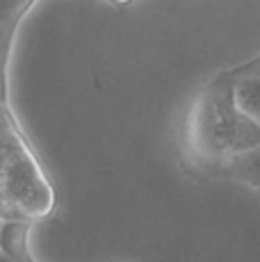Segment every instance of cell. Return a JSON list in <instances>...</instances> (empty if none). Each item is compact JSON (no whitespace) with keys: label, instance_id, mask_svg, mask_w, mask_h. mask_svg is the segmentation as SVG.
Wrapping results in <instances>:
<instances>
[{"label":"cell","instance_id":"8","mask_svg":"<svg viewBox=\"0 0 260 262\" xmlns=\"http://www.w3.org/2000/svg\"><path fill=\"white\" fill-rule=\"evenodd\" d=\"M23 262H34V260H32V258H30V255H28V258H26V260H23Z\"/></svg>","mask_w":260,"mask_h":262},{"label":"cell","instance_id":"2","mask_svg":"<svg viewBox=\"0 0 260 262\" xmlns=\"http://www.w3.org/2000/svg\"><path fill=\"white\" fill-rule=\"evenodd\" d=\"M34 0H0V103H5V69L14 32Z\"/></svg>","mask_w":260,"mask_h":262},{"label":"cell","instance_id":"5","mask_svg":"<svg viewBox=\"0 0 260 262\" xmlns=\"http://www.w3.org/2000/svg\"><path fill=\"white\" fill-rule=\"evenodd\" d=\"M235 100L244 114L260 123V78L256 75L235 78Z\"/></svg>","mask_w":260,"mask_h":262},{"label":"cell","instance_id":"3","mask_svg":"<svg viewBox=\"0 0 260 262\" xmlns=\"http://www.w3.org/2000/svg\"><path fill=\"white\" fill-rule=\"evenodd\" d=\"M214 176H224V178L244 183L260 194V146L224 162L222 167L214 171Z\"/></svg>","mask_w":260,"mask_h":262},{"label":"cell","instance_id":"1","mask_svg":"<svg viewBox=\"0 0 260 262\" xmlns=\"http://www.w3.org/2000/svg\"><path fill=\"white\" fill-rule=\"evenodd\" d=\"M187 146L194 162L210 173L235 155L260 146V123L240 110L231 71L214 75L194 100L187 121Z\"/></svg>","mask_w":260,"mask_h":262},{"label":"cell","instance_id":"4","mask_svg":"<svg viewBox=\"0 0 260 262\" xmlns=\"http://www.w3.org/2000/svg\"><path fill=\"white\" fill-rule=\"evenodd\" d=\"M28 237L30 224L23 219H5L0 221V253L7 258L23 262L28 258Z\"/></svg>","mask_w":260,"mask_h":262},{"label":"cell","instance_id":"7","mask_svg":"<svg viewBox=\"0 0 260 262\" xmlns=\"http://www.w3.org/2000/svg\"><path fill=\"white\" fill-rule=\"evenodd\" d=\"M0 262H16V260H12V258H7L5 253H0Z\"/></svg>","mask_w":260,"mask_h":262},{"label":"cell","instance_id":"6","mask_svg":"<svg viewBox=\"0 0 260 262\" xmlns=\"http://www.w3.org/2000/svg\"><path fill=\"white\" fill-rule=\"evenodd\" d=\"M228 71H231L233 78H242V75H256V78H260V55H256V57H251L249 62L240 64L235 69H228Z\"/></svg>","mask_w":260,"mask_h":262}]
</instances>
